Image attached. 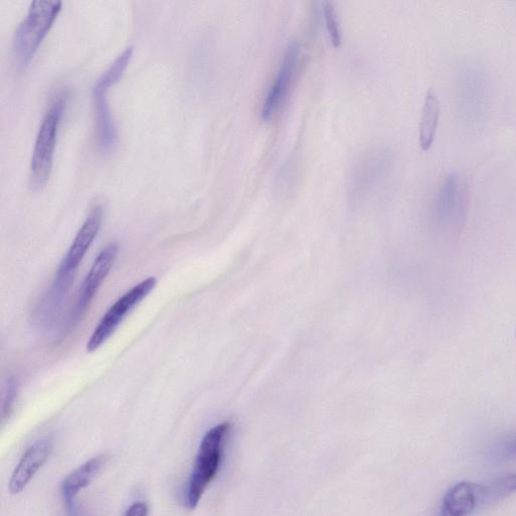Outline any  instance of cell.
I'll return each instance as SVG.
<instances>
[{"mask_svg": "<svg viewBox=\"0 0 516 516\" xmlns=\"http://www.w3.org/2000/svg\"><path fill=\"white\" fill-rule=\"evenodd\" d=\"M66 104L67 95L57 94L42 120L30 166V184L35 190L43 188L50 179L59 127Z\"/></svg>", "mask_w": 516, "mask_h": 516, "instance_id": "3", "label": "cell"}, {"mask_svg": "<svg viewBox=\"0 0 516 516\" xmlns=\"http://www.w3.org/2000/svg\"><path fill=\"white\" fill-rule=\"evenodd\" d=\"M440 101L437 93L430 88L427 91L420 122V146L429 151L435 141L440 119Z\"/></svg>", "mask_w": 516, "mask_h": 516, "instance_id": "14", "label": "cell"}, {"mask_svg": "<svg viewBox=\"0 0 516 516\" xmlns=\"http://www.w3.org/2000/svg\"><path fill=\"white\" fill-rule=\"evenodd\" d=\"M231 428L229 422H224L204 435L185 492V504L189 509L198 506L205 491L215 479Z\"/></svg>", "mask_w": 516, "mask_h": 516, "instance_id": "1", "label": "cell"}, {"mask_svg": "<svg viewBox=\"0 0 516 516\" xmlns=\"http://www.w3.org/2000/svg\"><path fill=\"white\" fill-rule=\"evenodd\" d=\"M467 185L456 172L449 173L439 186L433 203V217L441 229L454 232L464 222L467 210Z\"/></svg>", "mask_w": 516, "mask_h": 516, "instance_id": "6", "label": "cell"}, {"mask_svg": "<svg viewBox=\"0 0 516 516\" xmlns=\"http://www.w3.org/2000/svg\"><path fill=\"white\" fill-rule=\"evenodd\" d=\"M157 286L156 278H149L126 292L110 307L96 326L87 343V351L99 349L115 333L124 318L131 313Z\"/></svg>", "mask_w": 516, "mask_h": 516, "instance_id": "7", "label": "cell"}, {"mask_svg": "<svg viewBox=\"0 0 516 516\" xmlns=\"http://www.w3.org/2000/svg\"><path fill=\"white\" fill-rule=\"evenodd\" d=\"M118 255V245H106L95 258L78 294L74 317L79 319L86 312L93 301L98 289L103 284L111 269L114 267Z\"/></svg>", "mask_w": 516, "mask_h": 516, "instance_id": "9", "label": "cell"}, {"mask_svg": "<svg viewBox=\"0 0 516 516\" xmlns=\"http://www.w3.org/2000/svg\"><path fill=\"white\" fill-rule=\"evenodd\" d=\"M123 516H149V506L143 501L135 502L126 509Z\"/></svg>", "mask_w": 516, "mask_h": 516, "instance_id": "19", "label": "cell"}, {"mask_svg": "<svg viewBox=\"0 0 516 516\" xmlns=\"http://www.w3.org/2000/svg\"><path fill=\"white\" fill-rule=\"evenodd\" d=\"M516 491V473L504 475L494 480L490 485L484 486L485 500L502 499Z\"/></svg>", "mask_w": 516, "mask_h": 516, "instance_id": "16", "label": "cell"}, {"mask_svg": "<svg viewBox=\"0 0 516 516\" xmlns=\"http://www.w3.org/2000/svg\"><path fill=\"white\" fill-rule=\"evenodd\" d=\"M53 447V440L47 437L34 443L25 452L16 466L9 483V490L13 495L20 494L28 486L38 471L48 461Z\"/></svg>", "mask_w": 516, "mask_h": 516, "instance_id": "11", "label": "cell"}, {"mask_svg": "<svg viewBox=\"0 0 516 516\" xmlns=\"http://www.w3.org/2000/svg\"><path fill=\"white\" fill-rule=\"evenodd\" d=\"M102 217L103 211L100 206L91 209L61 263L54 284L55 289L64 293L69 290L74 280V274L100 231Z\"/></svg>", "mask_w": 516, "mask_h": 516, "instance_id": "8", "label": "cell"}, {"mask_svg": "<svg viewBox=\"0 0 516 516\" xmlns=\"http://www.w3.org/2000/svg\"><path fill=\"white\" fill-rule=\"evenodd\" d=\"M105 461L106 457L104 455L95 456L72 471L61 482L60 492L62 498L73 516H76L75 498L83 489L88 487L99 474Z\"/></svg>", "mask_w": 516, "mask_h": 516, "instance_id": "13", "label": "cell"}, {"mask_svg": "<svg viewBox=\"0 0 516 516\" xmlns=\"http://www.w3.org/2000/svg\"><path fill=\"white\" fill-rule=\"evenodd\" d=\"M457 91L461 119L468 127H478L485 119L489 101L484 71L475 64L464 66L459 73Z\"/></svg>", "mask_w": 516, "mask_h": 516, "instance_id": "5", "label": "cell"}, {"mask_svg": "<svg viewBox=\"0 0 516 516\" xmlns=\"http://www.w3.org/2000/svg\"><path fill=\"white\" fill-rule=\"evenodd\" d=\"M484 486L462 481L445 494L439 516H468L483 502Z\"/></svg>", "mask_w": 516, "mask_h": 516, "instance_id": "12", "label": "cell"}, {"mask_svg": "<svg viewBox=\"0 0 516 516\" xmlns=\"http://www.w3.org/2000/svg\"><path fill=\"white\" fill-rule=\"evenodd\" d=\"M18 384L14 378L8 379L4 386L3 419L6 420L12 413L16 403Z\"/></svg>", "mask_w": 516, "mask_h": 516, "instance_id": "18", "label": "cell"}, {"mask_svg": "<svg viewBox=\"0 0 516 516\" xmlns=\"http://www.w3.org/2000/svg\"><path fill=\"white\" fill-rule=\"evenodd\" d=\"M322 6L326 29L328 31L331 44L337 49L342 43L340 22L337 16V11L331 2H324Z\"/></svg>", "mask_w": 516, "mask_h": 516, "instance_id": "17", "label": "cell"}, {"mask_svg": "<svg viewBox=\"0 0 516 516\" xmlns=\"http://www.w3.org/2000/svg\"><path fill=\"white\" fill-rule=\"evenodd\" d=\"M134 54V48H126L96 81L92 90L96 142L100 152H110L117 141L116 126L108 102V93L123 76Z\"/></svg>", "mask_w": 516, "mask_h": 516, "instance_id": "2", "label": "cell"}, {"mask_svg": "<svg viewBox=\"0 0 516 516\" xmlns=\"http://www.w3.org/2000/svg\"><path fill=\"white\" fill-rule=\"evenodd\" d=\"M61 2H33L16 31L14 55L22 66H28L62 11Z\"/></svg>", "mask_w": 516, "mask_h": 516, "instance_id": "4", "label": "cell"}, {"mask_svg": "<svg viewBox=\"0 0 516 516\" xmlns=\"http://www.w3.org/2000/svg\"><path fill=\"white\" fill-rule=\"evenodd\" d=\"M386 163L384 157L372 155L364 159L355 169L351 178L352 190H370L384 174Z\"/></svg>", "mask_w": 516, "mask_h": 516, "instance_id": "15", "label": "cell"}, {"mask_svg": "<svg viewBox=\"0 0 516 516\" xmlns=\"http://www.w3.org/2000/svg\"><path fill=\"white\" fill-rule=\"evenodd\" d=\"M299 56L300 45L297 41H292L286 49L280 71L263 104L261 118L265 122L270 121L284 103L292 83Z\"/></svg>", "mask_w": 516, "mask_h": 516, "instance_id": "10", "label": "cell"}]
</instances>
